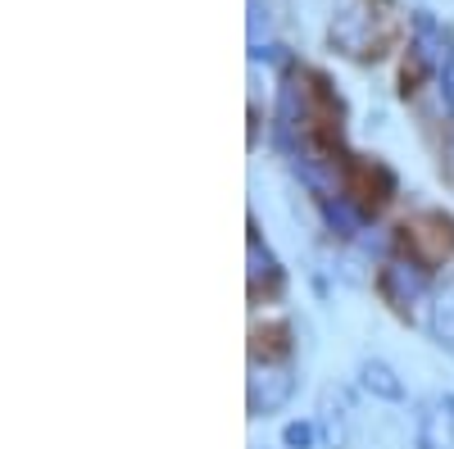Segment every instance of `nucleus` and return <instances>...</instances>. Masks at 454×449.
I'll use <instances>...</instances> for the list:
<instances>
[{
	"mask_svg": "<svg viewBox=\"0 0 454 449\" xmlns=\"http://www.w3.org/2000/svg\"><path fill=\"white\" fill-rule=\"evenodd\" d=\"M382 290H387V299H391L395 309H413L427 295V277H423L419 264H387Z\"/></svg>",
	"mask_w": 454,
	"mask_h": 449,
	"instance_id": "nucleus-5",
	"label": "nucleus"
},
{
	"mask_svg": "<svg viewBox=\"0 0 454 449\" xmlns=\"http://www.w3.org/2000/svg\"><path fill=\"white\" fill-rule=\"evenodd\" d=\"M323 213H327V222H332L340 236H359V232H364V222H359V213L350 209V200H340V196H336V200L323 205Z\"/></svg>",
	"mask_w": 454,
	"mask_h": 449,
	"instance_id": "nucleus-9",
	"label": "nucleus"
},
{
	"mask_svg": "<svg viewBox=\"0 0 454 449\" xmlns=\"http://www.w3.org/2000/svg\"><path fill=\"white\" fill-rule=\"evenodd\" d=\"M445 96H450V109H454V73L445 78Z\"/></svg>",
	"mask_w": 454,
	"mask_h": 449,
	"instance_id": "nucleus-14",
	"label": "nucleus"
},
{
	"mask_svg": "<svg viewBox=\"0 0 454 449\" xmlns=\"http://www.w3.org/2000/svg\"><path fill=\"white\" fill-rule=\"evenodd\" d=\"M314 440H318V422H286L282 427L286 449H314Z\"/></svg>",
	"mask_w": 454,
	"mask_h": 449,
	"instance_id": "nucleus-10",
	"label": "nucleus"
},
{
	"mask_svg": "<svg viewBox=\"0 0 454 449\" xmlns=\"http://www.w3.org/2000/svg\"><path fill=\"white\" fill-rule=\"evenodd\" d=\"M318 436L327 449H350V404L336 386L318 395Z\"/></svg>",
	"mask_w": 454,
	"mask_h": 449,
	"instance_id": "nucleus-4",
	"label": "nucleus"
},
{
	"mask_svg": "<svg viewBox=\"0 0 454 449\" xmlns=\"http://www.w3.org/2000/svg\"><path fill=\"white\" fill-rule=\"evenodd\" d=\"M295 395V372L286 363H250V382H246V404L250 418H273L291 404Z\"/></svg>",
	"mask_w": 454,
	"mask_h": 449,
	"instance_id": "nucleus-1",
	"label": "nucleus"
},
{
	"mask_svg": "<svg viewBox=\"0 0 454 449\" xmlns=\"http://www.w3.org/2000/svg\"><path fill=\"white\" fill-rule=\"evenodd\" d=\"M413 427H419V449H454V418L445 414L441 399L423 404Z\"/></svg>",
	"mask_w": 454,
	"mask_h": 449,
	"instance_id": "nucleus-7",
	"label": "nucleus"
},
{
	"mask_svg": "<svg viewBox=\"0 0 454 449\" xmlns=\"http://www.w3.org/2000/svg\"><path fill=\"white\" fill-rule=\"evenodd\" d=\"M427 331L441 350H454V273L436 286L432 309H427Z\"/></svg>",
	"mask_w": 454,
	"mask_h": 449,
	"instance_id": "nucleus-8",
	"label": "nucleus"
},
{
	"mask_svg": "<svg viewBox=\"0 0 454 449\" xmlns=\"http://www.w3.org/2000/svg\"><path fill=\"white\" fill-rule=\"evenodd\" d=\"M259 23L269 27V10H259V0H250V36L259 42Z\"/></svg>",
	"mask_w": 454,
	"mask_h": 449,
	"instance_id": "nucleus-12",
	"label": "nucleus"
},
{
	"mask_svg": "<svg viewBox=\"0 0 454 449\" xmlns=\"http://www.w3.org/2000/svg\"><path fill=\"white\" fill-rule=\"evenodd\" d=\"M259 277H273V254L250 236V282L259 286Z\"/></svg>",
	"mask_w": 454,
	"mask_h": 449,
	"instance_id": "nucleus-11",
	"label": "nucleus"
},
{
	"mask_svg": "<svg viewBox=\"0 0 454 449\" xmlns=\"http://www.w3.org/2000/svg\"><path fill=\"white\" fill-rule=\"evenodd\" d=\"M332 46L355 55V59L372 55V14L364 5H346L332 19Z\"/></svg>",
	"mask_w": 454,
	"mask_h": 449,
	"instance_id": "nucleus-3",
	"label": "nucleus"
},
{
	"mask_svg": "<svg viewBox=\"0 0 454 449\" xmlns=\"http://www.w3.org/2000/svg\"><path fill=\"white\" fill-rule=\"evenodd\" d=\"M450 150H454V141H450Z\"/></svg>",
	"mask_w": 454,
	"mask_h": 449,
	"instance_id": "nucleus-15",
	"label": "nucleus"
},
{
	"mask_svg": "<svg viewBox=\"0 0 454 449\" xmlns=\"http://www.w3.org/2000/svg\"><path fill=\"white\" fill-rule=\"evenodd\" d=\"M413 50H419V59L432 73H441V78H450V73H454V36H450L445 23L432 19V10L413 14Z\"/></svg>",
	"mask_w": 454,
	"mask_h": 449,
	"instance_id": "nucleus-2",
	"label": "nucleus"
},
{
	"mask_svg": "<svg viewBox=\"0 0 454 449\" xmlns=\"http://www.w3.org/2000/svg\"><path fill=\"white\" fill-rule=\"evenodd\" d=\"M359 386L372 399H382V404H400L404 399V382H400V372L387 359H364L359 363Z\"/></svg>",
	"mask_w": 454,
	"mask_h": 449,
	"instance_id": "nucleus-6",
	"label": "nucleus"
},
{
	"mask_svg": "<svg viewBox=\"0 0 454 449\" xmlns=\"http://www.w3.org/2000/svg\"><path fill=\"white\" fill-rule=\"evenodd\" d=\"M436 399H441V404H445V414H450V418H454V395H436Z\"/></svg>",
	"mask_w": 454,
	"mask_h": 449,
	"instance_id": "nucleus-13",
	"label": "nucleus"
}]
</instances>
